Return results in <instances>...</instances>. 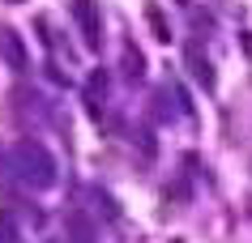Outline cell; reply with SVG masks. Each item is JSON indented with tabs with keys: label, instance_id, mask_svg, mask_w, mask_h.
<instances>
[{
	"label": "cell",
	"instance_id": "cell-1",
	"mask_svg": "<svg viewBox=\"0 0 252 243\" xmlns=\"http://www.w3.org/2000/svg\"><path fill=\"white\" fill-rule=\"evenodd\" d=\"M13 171L26 179L30 188H52L56 184V158L39 145V141H22V145L13 149Z\"/></svg>",
	"mask_w": 252,
	"mask_h": 243
},
{
	"label": "cell",
	"instance_id": "cell-2",
	"mask_svg": "<svg viewBox=\"0 0 252 243\" xmlns=\"http://www.w3.org/2000/svg\"><path fill=\"white\" fill-rule=\"evenodd\" d=\"M73 22L81 26V34H86L90 47L103 43V13H98V0H73Z\"/></svg>",
	"mask_w": 252,
	"mask_h": 243
},
{
	"label": "cell",
	"instance_id": "cell-3",
	"mask_svg": "<svg viewBox=\"0 0 252 243\" xmlns=\"http://www.w3.org/2000/svg\"><path fill=\"white\" fill-rule=\"evenodd\" d=\"M0 60L13 68V73H26L30 68V55H26V43L13 26H0Z\"/></svg>",
	"mask_w": 252,
	"mask_h": 243
},
{
	"label": "cell",
	"instance_id": "cell-4",
	"mask_svg": "<svg viewBox=\"0 0 252 243\" xmlns=\"http://www.w3.org/2000/svg\"><path fill=\"white\" fill-rule=\"evenodd\" d=\"M103 103H107V73H103V68H94L90 81H86V111H90L94 120L103 115Z\"/></svg>",
	"mask_w": 252,
	"mask_h": 243
},
{
	"label": "cell",
	"instance_id": "cell-5",
	"mask_svg": "<svg viewBox=\"0 0 252 243\" xmlns=\"http://www.w3.org/2000/svg\"><path fill=\"white\" fill-rule=\"evenodd\" d=\"M188 73H192V77H197L201 85H205V90H214V68H210V60L201 55V47H197V43L188 47Z\"/></svg>",
	"mask_w": 252,
	"mask_h": 243
},
{
	"label": "cell",
	"instance_id": "cell-6",
	"mask_svg": "<svg viewBox=\"0 0 252 243\" xmlns=\"http://www.w3.org/2000/svg\"><path fill=\"white\" fill-rule=\"evenodd\" d=\"M146 22H150V34H154L158 43H167V39H171V26H167V17H162V9H158V4H146Z\"/></svg>",
	"mask_w": 252,
	"mask_h": 243
},
{
	"label": "cell",
	"instance_id": "cell-7",
	"mask_svg": "<svg viewBox=\"0 0 252 243\" xmlns=\"http://www.w3.org/2000/svg\"><path fill=\"white\" fill-rule=\"evenodd\" d=\"M141 73H146V60H141V52H137V47H124V77H141Z\"/></svg>",
	"mask_w": 252,
	"mask_h": 243
},
{
	"label": "cell",
	"instance_id": "cell-8",
	"mask_svg": "<svg viewBox=\"0 0 252 243\" xmlns=\"http://www.w3.org/2000/svg\"><path fill=\"white\" fill-rule=\"evenodd\" d=\"M0 243H17V230H13V222L0 214Z\"/></svg>",
	"mask_w": 252,
	"mask_h": 243
},
{
	"label": "cell",
	"instance_id": "cell-9",
	"mask_svg": "<svg viewBox=\"0 0 252 243\" xmlns=\"http://www.w3.org/2000/svg\"><path fill=\"white\" fill-rule=\"evenodd\" d=\"M68 226L77 230V239H81V243H90V226H86V222H81V217H68Z\"/></svg>",
	"mask_w": 252,
	"mask_h": 243
},
{
	"label": "cell",
	"instance_id": "cell-10",
	"mask_svg": "<svg viewBox=\"0 0 252 243\" xmlns=\"http://www.w3.org/2000/svg\"><path fill=\"white\" fill-rule=\"evenodd\" d=\"M184 196H188V188H184V184H175V188H167V201H184Z\"/></svg>",
	"mask_w": 252,
	"mask_h": 243
},
{
	"label": "cell",
	"instance_id": "cell-11",
	"mask_svg": "<svg viewBox=\"0 0 252 243\" xmlns=\"http://www.w3.org/2000/svg\"><path fill=\"white\" fill-rule=\"evenodd\" d=\"M239 43H244V52H248V60H252V34H244Z\"/></svg>",
	"mask_w": 252,
	"mask_h": 243
},
{
	"label": "cell",
	"instance_id": "cell-12",
	"mask_svg": "<svg viewBox=\"0 0 252 243\" xmlns=\"http://www.w3.org/2000/svg\"><path fill=\"white\" fill-rule=\"evenodd\" d=\"M0 166H4V154H0ZM0 175H4V171H0Z\"/></svg>",
	"mask_w": 252,
	"mask_h": 243
},
{
	"label": "cell",
	"instance_id": "cell-13",
	"mask_svg": "<svg viewBox=\"0 0 252 243\" xmlns=\"http://www.w3.org/2000/svg\"><path fill=\"white\" fill-rule=\"evenodd\" d=\"M180 4H188V0H180Z\"/></svg>",
	"mask_w": 252,
	"mask_h": 243
}]
</instances>
